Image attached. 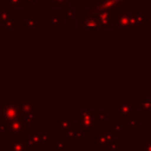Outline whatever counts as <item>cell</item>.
<instances>
[{
    "instance_id": "8992f818",
    "label": "cell",
    "mask_w": 151,
    "mask_h": 151,
    "mask_svg": "<svg viewBox=\"0 0 151 151\" xmlns=\"http://www.w3.org/2000/svg\"><path fill=\"white\" fill-rule=\"evenodd\" d=\"M96 138H94V146L96 147H109L116 142V137L111 133V132H106V131H98L94 133Z\"/></svg>"
},
{
    "instance_id": "4fadbf2b",
    "label": "cell",
    "mask_w": 151,
    "mask_h": 151,
    "mask_svg": "<svg viewBox=\"0 0 151 151\" xmlns=\"http://www.w3.org/2000/svg\"><path fill=\"white\" fill-rule=\"evenodd\" d=\"M139 106L145 114H151V101H139Z\"/></svg>"
},
{
    "instance_id": "9a60e30c",
    "label": "cell",
    "mask_w": 151,
    "mask_h": 151,
    "mask_svg": "<svg viewBox=\"0 0 151 151\" xmlns=\"http://www.w3.org/2000/svg\"><path fill=\"white\" fill-rule=\"evenodd\" d=\"M129 124H130V126L132 127V130H133V131H137V120H136V118H134V119L129 120Z\"/></svg>"
},
{
    "instance_id": "5bb4252c",
    "label": "cell",
    "mask_w": 151,
    "mask_h": 151,
    "mask_svg": "<svg viewBox=\"0 0 151 151\" xmlns=\"http://www.w3.org/2000/svg\"><path fill=\"white\" fill-rule=\"evenodd\" d=\"M120 147H122V143H120V142H117V140H116V142L110 146L111 151H117V150H119Z\"/></svg>"
},
{
    "instance_id": "52a82bcc",
    "label": "cell",
    "mask_w": 151,
    "mask_h": 151,
    "mask_svg": "<svg viewBox=\"0 0 151 151\" xmlns=\"http://www.w3.org/2000/svg\"><path fill=\"white\" fill-rule=\"evenodd\" d=\"M84 130L80 126H72L70 130L63 132V137L68 143H83L84 142Z\"/></svg>"
},
{
    "instance_id": "277c9868",
    "label": "cell",
    "mask_w": 151,
    "mask_h": 151,
    "mask_svg": "<svg viewBox=\"0 0 151 151\" xmlns=\"http://www.w3.org/2000/svg\"><path fill=\"white\" fill-rule=\"evenodd\" d=\"M99 123L96 120L93 112L88 110H83L79 114V126L85 131H94V127L98 126Z\"/></svg>"
},
{
    "instance_id": "5b68a950",
    "label": "cell",
    "mask_w": 151,
    "mask_h": 151,
    "mask_svg": "<svg viewBox=\"0 0 151 151\" xmlns=\"http://www.w3.org/2000/svg\"><path fill=\"white\" fill-rule=\"evenodd\" d=\"M28 142L31 146L34 147H46L48 143H51L52 138V132H44V133H38V132H29L28 134Z\"/></svg>"
},
{
    "instance_id": "3957f363",
    "label": "cell",
    "mask_w": 151,
    "mask_h": 151,
    "mask_svg": "<svg viewBox=\"0 0 151 151\" xmlns=\"http://www.w3.org/2000/svg\"><path fill=\"white\" fill-rule=\"evenodd\" d=\"M136 107L127 101H118L117 105V118L118 120H131L136 118Z\"/></svg>"
},
{
    "instance_id": "ba28073f",
    "label": "cell",
    "mask_w": 151,
    "mask_h": 151,
    "mask_svg": "<svg viewBox=\"0 0 151 151\" xmlns=\"http://www.w3.org/2000/svg\"><path fill=\"white\" fill-rule=\"evenodd\" d=\"M27 131H29V126H27L25 124V122L22 120L21 117L8 123V132H9V136L21 134V133H25Z\"/></svg>"
},
{
    "instance_id": "9c48e42d",
    "label": "cell",
    "mask_w": 151,
    "mask_h": 151,
    "mask_svg": "<svg viewBox=\"0 0 151 151\" xmlns=\"http://www.w3.org/2000/svg\"><path fill=\"white\" fill-rule=\"evenodd\" d=\"M73 119L71 116H59L58 117V124H57V130L59 132H65L72 127Z\"/></svg>"
},
{
    "instance_id": "2e32d148",
    "label": "cell",
    "mask_w": 151,
    "mask_h": 151,
    "mask_svg": "<svg viewBox=\"0 0 151 151\" xmlns=\"http://www.w3.org/2000/svg\"><path fill=\"white\" fill-rule=\"evenodd\" d=\"M149 137H150V138H151V132H149Z\"/></svg>"
},
{
    "instance_id": "6da1fadb",
    "label": "cell",
    "mask_w": 151,
    "mask_h": 151,
    "mask_svg": "<svg viewBox=\"0 0 151 151\" xmlns=\"http://www.w3.org/2000/svg\"><path fill=\"white\" fill-rule=\"evenodd\" d=\"M0 111H1L0 117H2L7 123L21 117L20 104H18V103L6 101V103H4L2 106H0Z\"/></svg>"
},
{
    "instance_id": "7c38bea8",
    "label": "cell",
    "mask_w": 151,
    "mask_h": 151,
    "mask_svg": "<svg viewBox=\"0 0 151 151\" xmlns=\"http://www.w3.org/2000/svg\"><path fill=\"white\" fill-rule=\"evenodd\" d=\"M137 151H151V138L149 136L143 139V146L139 147Z\"/></svg>"
},
{
    "instance_id": "7a4b0ae2",
    "label": "cell",
    "mask_w": 151,
    "mask_h": 151,
    "mask_svg": "<svg viewBox=\"0 0 151 151\" xmlns=\"http://www.w3.org/2000/svg\"><path fill=\"white\" fill-rule=\"evenodd\" d=\"M8 151H31V144L25 133L9 136Z\"/></svg>"
},
{
    "instance_id": "8fae6325",
    "label": "cell",
    "mask_w": 151,
    "mask_h": 151,
    "mask_svg": "<svg viewBox=\"0 0 151 151\" xmlns=\"http://www.w3.org/2000/svg\"><path fill=\"white\" fill-rule=\"evenodd\" d=\"M116 138L122 136V124L120 120H112L111 122V131H110Z\"/></svg>"
},
{
    "instance_id": "30bf717a",
    "label": "cell",
    "mask_w": 151,
    "mask_h": 151,
    "mask_svg": "<svg viewBox=\"0 0 151 151\" xmlns=\"http://www.w3.org/2000/svg\"><path fill=\"white\" fill-rule=\"evenodd\" d=\"M68 145V142L65 140V138L61 136V137H58L55 142H52L51 143V146L53 149H55L57 151H64Z\"/></svg>"
}]
</instances>
